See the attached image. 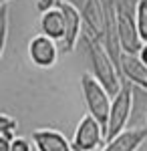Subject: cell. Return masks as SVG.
I'll return each mask as SVG.
<instances>
[{
  "instance_id": "obj_1",
  "label": "cell",
  "mask_w": 147,
  "mask_h": 151,
  "mask_svg": "<svg viewBox=\"0 0 147 151\" xmlns=\"http://www.w3.org/2000/svg\"><path fill=\"white\" fill-rule=\"evenodd\" d=\"M79 45L85 50V58L89 63V73L115 97L119 93V89L123 87V77H121L119 65L115 63L111 52L105 48L103 42H97L87 35L81 36Z\"/></svg>"
},
{
  "instance_id": "obj_2",
  "label": "cell",
  "mask_w": 147,
  "mask_h": 151,
  "mask_svg": "<svg viewBox=\"0 0 147 151\" xmlns=\"http://www.w3.org/2000/svg\"><path fill=\"white\" fill-rule=\"evenodd\" d=\"M137 0H115V20H117V40L123 52L139 55L143 40L137 28Z\"/></svg>"
},
{
  "instance_id": "obj_3",
  "label": "cell",
  "mask_w": 147,
  "mask_h": 151,
  "mask_svg": "<svg viewBox=\"0 0 147 151\" xmlns=\"http://www.w3.org/2000/svg\"><path fill=\"white\" fill-rule=\"evenodd\" d=\"M81 93H83V99H85L87 113L93 115L105 127L107 119H109V113H111L113 95L109 93L91 73H83L81 75Z\"/></svg>"
},
{
  "instance_id": "obj_4",
  "label": "cell",
  "mask_w": 147,
  "mask_h": 151,
  "mask_svg": "<svg viewBox=\"0 0 147 151\" xmlns=\"http://www.w3.org/2000/svg\"><path fill=\"white\" fill-rule=\"evenodd\" d=\"M133 83L123 81V87L119 89V93L113 97L111 103V113L105 125V141L113 139L115 135H119L121 131L127 129V123L133 113Z\"/></svg>"
},
{
  "instance_id": "obj_5",
  "label": "cell",
  "mask_w": 147,
  "mask_h": 151,
  "mask_svg": "<svg viewBox=\"0 0 147 151\" xmlns=\"http://www.w3.org/2000/svg\"><path fill=\"white\" fill-rule=\"evenodd\" d=\"M71 143H73V151H95L97 147L105 145V127L93 115L87 113L77 123Z\"/></svg>"
},
{
  "instance_id": "obj_6",
  "label": "cell",
  "mask_w": 147,
  "mask_h": 151,
  "mask_svg": "<svg viewBox=\"0 0 147 151\" xmlns=\"http://www.w3.org/2000/svg\"><path fill=\"white\" fill-rule=\"evenodd\" d=\"M57 6L63 10L65 26H67V35H65V40H63L61 45H63V50H65V52H73V50L77 48V45L81 42L83 32H85L83 12H81V8H77L71 0H58Z\"/></svg>"
},
{
  "instance_id": "obj_7",
  "label": "cell",
  "mask_w": 147,
  "mask_h": 151,
  "mask_svg": "<svg viewBox=\"0 0 147 151\" xmlns=\"http://www.w3.org/2000/svg\"><path fill=\"white\" fill-rule=\"evenodd\" d=\"M28 58L38 69H53L58 60L57 40L45 35H36L28 40Z\"/></svg>"
},
{
  "instance_id": "obj_8",
  "label": "cell",
  "mask_w": 147,
  "mask_h": 151,
  "mask_svg": "<svg viewBox=\"0 0 147 151\" xmlns=\"http://www.w3.org/2000/svg\"><path fill=\"white\" fill-rule=\"evenodd\" d=\"M32 145L36 151H73V143L58 129L40 127L32 131Z\"/></svg>"
},
{
  "instance_id": "obj_9",
  "label": "cell",
  "mask_w": 147,
  "mask_h": 151,
  "mask_svg": "<svg viewBox=\"0 0 147 151\" xmlns=\"http://www.w3.org/2000/svg\"><path fill=\"white\" fill-rule=\"evenodd\" d=\"M147 139V127H131L115 135L113 139L105 141L101 151H139Z\"/></svg>"
},
{
  "instance_id": "obj_10",
  "label": "cell",
  "mask_w": 147,
  "mask_h": 151,
  "mask_svg": "<svg viewBox=\"0 0 147 151\" xmlns=\"http://www.w3.org/2000/svg\"><path fill=\"white\" fill-rule=\"evenodd\" d=\"M119 70H121L123 81L133 83L135 87H141V89L145 91V87H147V67H145V63L139 58V55L123 52V55L119 57Z\"/></svg>"
},
{
  "instance_id": "obj_11",
  "label": "cell",
  "mask_w": 147,
  "mask_h": 151,
  "mask_svg": "<svg viewBox=\"0 0 147 151\" xmlns=\"http://www.w3.org/2000/svg\"><path fill=\"white\" fill-rule=\"evenodd\" d=\"M38 28H40V35L48 36L57 42L65 40L67 35V26H65V16L63 10L55 6V8H48V10L40 12V20H38Z\"/></svg>"
},
{
  "instance_id": "obj_12",
  "label": "cell",
  "mask_w": 147,
  "mask_h": 151,
  "mask_svg": "<svg viewBox=\"0 0 147 151\" xmlns=\"http://www.w3.org/2000/svg\"><path fill=\"white\" fill-rule=\"evenodd\" d=\"M16 129H18V121L14 117H10L8 113L0 115V137L16 139Z\"/></svg>"
},
{
  "instance_id": "obj_13",
  "label": "cell",
  "mask_w": 147,
  "mask_h": 151,
  "mask_svg": "<svg viewBox=\"0 0 147 151\" xmlns=\"http://www.w3.org/2000/svg\"><path fill=\"white\" fill-rule=\"evenodd\" d=\"M137 28H139V36L141 40L147 42V0H137Z\"/></svg>"
},
{
  "instance_id": "obj_14",
  "label": "cell",
  "mask_w": 147,
  "mask_h": 151,
  "mask_svg": "<svg viewBox=\"0 0 147 151\" xmlns=\"http://www.w3.org/2000/svg\"><path fill=\"white\" fill-rule=\"evenodd\" d=\"M0 22H2L0 55H4V48H6V42H8V4H0Z\"/></svg>"
},
{
  "instance_id": "obj_15",
  "label": "cell",
  "mask_w": 147,
  "mask_h": 151,
  "mask_svg": "<svg viewBox=\"0 0 147 151\" xmlns=\"http://www.w3.org/2000/svg\"><path fill=\"white\" fill-rule=\"evenodd\" d=\"M10 151H30V141L24 137H16L12 141V149Z\"/></svg>"
},
{
  "instance_id": "obj_16",
  "label": "cell",
  "mask_w": 147,
  "mask_h": 151,
  "mask_svg": "<svg viewBox=\"0 0 147 151\" xmlns=\"http://www.w3.org/2000/svg\"><path fill=\"white\" fill-rule=\"evenodd\" d=\"M57 4H58V0H36V8L40 12L48 10V8H55Z\"/></svg>"
},
{
  "instance_id": "obj_17",
  "label": "cell",
  "mask_w": 147,
  "mask_h": 151,
  "mask_svg": "<svg viewBox=\"0 0 147 151\" xmlns=\"http://www.w3.org/2000/svg\"><path fill=\"white\" fill-rule=\"evenodd\" d=\"M12 141H14V139L0 137V151H10V149H12Z\"/></svg>"
},
{
  "instance_id": "obj_18",
  "label": "cell",
  "mask_w": 147,
  "mask_h": 151,
  "mask_svg": "<svg viewBox=\"0 0 147 151\" xmlns=\"http://www.w3.org/2000/svg\"><path fill=\"white\" fill-rule=\"evenodd\" d=\"M139 58L145 63V67H147V42H143V47H141V50H139Z\"/></svg>"
},
{
  "instance_id": "obj_19",
  "label": "cell",
  "mask_w": 147,
  "mask_h": 151,
  "mask_svg": "<svg viewBox=\"0 0 147 151\" xmlns=\"http://www.w3.org/2000/svg\"><path fill=\"white\" fill-rule=\"evenodd\" d=\"M12 0H0V4H10Z\"/></svg>"
},
{
  "instance_id": "obj_20",
  "label": "cell",
  "mask_w": 147,
  "mask_h": 151,
  "mask_svg": "<svg viewBox=\"0 0 147 151\" xmlns=\"http://www.w3.org/2000/svg\"><path fill=\"white\" fill-rule=\"evenodd\" d=\"M145 127H147V121H145Z\"/></svg>"
},
{
  "instance_id": "obj_21",
  "label": "cell",
  "mask_w": 147,
  "mask_h": 151,
  "mask_svg": "<svg viewBox=\"0 0 147 151\" xmlns=\"http://www.w3.org/2000/svg\"><path fill=\"white\" fill-rule=\"evenodd\" d=\"M145 91H147V87H145Z\"/></svg>"
}]
</instances>
